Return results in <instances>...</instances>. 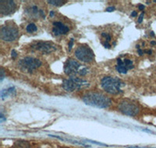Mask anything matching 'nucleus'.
Instances as JSON below:
<instances>
[{
  "mask_svg": "<svg viewBox=\"0 0 156 148\" xmlns=\"http://www.w3.org/2000/svg\"><path fill=\"white\" fill-rule=\"evenodd\" d=\"M89 83L86 80L80 79L76 76H71L67 79H64L62 83V87L66 91L73 92L74 90H80V89L86 87L88 86Z\"/></svg>",
  "mask_w": 156,
  "mask_h": 148,
  "instance_id": "obj_3",
  "label": "nucleus"
},
{
  "mask_svg": "<svg viewBox=\"0 0 156 148\" xmlns=\"http://www.w3.org/2000/svg\"><path fill=\"white\" fill-rule=\"evenodd\" d=\"M82 99L87 105L98 107V108H106L112 104L110 98L102 93H96V92H90L86 93Z\"/></svg>",
  "mask_w": 156,
  "mask_h": 148,
  "instance_id": "obj_1",
  "label": "nucleus"
},
{
  "mask_svg": "<svg viewBox=\"0 0 156 148\" xmlns=\"http://www.w3.org/2000/svg\"><path fill=\"white\" fill-rule=\"evenodd\" d=\"M138 8H139V9H140V10H144V5H139Z\"/></svg>",
  "mask_w": 156,
  "mask_h": 148,
  "instance_id": "obj_29",
  "label": "nucleus"
},
{
  "mask_svg": "<svg viewBox=\"0 0 156 148\" xmlns=\"http://www.w3.org/2000/svg\"><path fill=\"white\" fill-rule=\"evenodd\" d=\"M0 118H1V122H2L3 121H5V120H6V118H4V115L2 113H1V115H0Z\"/></svg>",
  "mask_w": 156,
  "mask_h": 148,
  "instance_id": "obj_25",
  "label": "nucleus"
},
{
  "mask_svg": "<svg viewBox=\"0 0 156 148\" xmlns=\"http://www.w3.org/2000/svg\"><path fill=\"white\" fill-rule=\"evenodd\" d=\"M0 74H1V77H0V79H1V81H2L4 79V77H5V72H4L3 68H1V70H0Z\"/></svg>",
  "mask_w": 156,
  "mask_h": 148,
  "instance_id": "obj_19",
  "label": "nucleus"
},
{
  "mask_svg": "<svg viewBox=\"0 0 156 148\" xmlns=\"http://www.w3.org/2000/svg\"><path fill=\"white\" fill-rule=\"evenodd\" d=\"M154 2H156V0H154Z\"/></svg>",
  "mask_w": 156,
  "mask_h": 148,
  "instance_id": "obj_34",
  "label": "nucleus"
},
{
  "mask_svg": "<svg viewBox=\"0 0 156 148\" xmlns=\"http://www.w3.org/2000/svg\"><path fill=\"white\" fill-rule=\"evenodd\" d=\"M41 62L39 59L32 57H26L19 62V65L22 69L32 72V71L41 66Z\"/></svg>",
  "mask_w": 156,
  "mask_h": 148,
  "instance_id": "obj_6",
  "label": "nucleus"
},
{
  "mask_svg": "<svg viewBox=\"0 0 156 148\" xmlns=\"http://www.w3.org/2000/svg\"><path fill=\"white\" fill-rule=\"evenodd\" d=\"M119 109L122 114L128 116H135L139 113V107L134 103L124 100L119 105Z\"/></svg>",
  "mask_w": 156,
  "mask_h": 148,
  "instance_id": "obj_7",
  "label": "nucleus"
},
{
  "mask_svg": "<svg viewBox=\"0 0 156 148\" xmlns=\"http://www.w3.org/2000/svg\"><path fill=\"white\" fill-rule=\"evenodd\" d=\"M32 48L44 54H49L57 49L56 45L50 41H38L33 44Z\"/></svg>",
  "mask_w": 156,
  "mask_h": 148,
  "instance_id": "obj_8",
  "label": "nucleus"
},
{
  "mask_svg": "<svg viewBox=\"0 0 156 148\" xmlns=\"http://www.w3.org/2000/svg\"><path fill=\"white\" fill-rule=\"evenodd\" d=\"M151 44H152V45H155L156 44V42L154 41H151Z\"/></svg>",
  "mask_w": 156,
  "mask_h": 148,
  "instance_id": "obj_32",
  "label": "nucleus"
},
{
  "mask_svg": "<svg viewBox=\"0 0 156 148\" xmlns=\"http://www.w3.org/2000/svg\"><path fill=\"white\" fill-rule=\"evenodd\" d=\"M26 30H27V31L28 32V33H34V32L37 31V28L34 23H30V24H28L27 26V27H26Z\"/></svg>",
  "mask_w": 156,
  "mask_h": 148,
  "instance_id": "obj_16",
  "label": "nucleus"
},
{
  "mask_svg": "<svg viewBox=\"0 0 156 148\" xmlns=\"http://www.w3.org/2000/svg\"><path fill=\"white\" fill-rule=\"evenodd\" d=\"M11 55H12V58L14 59V58H16V56H17V53H16V51H15V50H12V52H11Z\"/></svg>",
  "mask_w": 156,
  "mask_h": 148,
  "instance_id": "obj_21",
  "label": "nucleus"
},
{
  "mask_svg": "<svg viewBox=\"0 0 156 148\" xmlns=\"http://www.w3.org/2000/svg\"><path fill=\"white\" fill-rule=\"evenodd\" d=\"M16 9L14 1H0V13L2 15H9L12 13Z\"/></svg>",
  "mask_w": 156,
  "mask_h": 148,
  "instance_id": "obj_10",
  "label": "nucleus"
},
{
  "mask_svg": "<svg viewBox=\"0 0 156 148\" xmlns=\"http://www.w3.org/2000/svg\"><path fill=\"white\" fill-rule=\"evenodd\" d=\"M115 69L119 72L122 74H126L127 72V67L124 64V62H122L120 58L117 59V65L115 66Z\"/></svg>",
  "mask_w": 156,
  "mask_h": 148,
  "instance_id": "obj_13",
  "label": "nucleus"
},
{
  "mask_svg": "<svg viewBox=\"0 0 156 148\" xmlns=\"http://www.w3.org/2000/svg\"><path fill=\"white\" fill-rule=\"evenodd\" d=\"M54 14H55V12H54L53 11H51V12H49V16H51V17H53Z\"/></svg>",
  "mask_w": 156,
  "mask_h": 148,
  "instance_id": "obj_30",
  "label": "nucleus"
},
{
  "mask_svg": "<svg viewBox=\"0 0 156 148\" xmlns=\"http://www.w3.org/2000/svg\"><path fill=\"white\" fill-rule=\"evenodd\" d=\"M66 1H62V0H49L48 1V3H49L50 5H54V6H61V5H63L64 4L66 3Z\"/></svg>",
  "mask_w": 156,
  "mask_h": 148,
  "instance_id": "obj_15",
  "label": "nucleus"
},
{
  "mask_svg": "<svg viewBox=\"0 0 156 148\" xmlns=\"http://www.w3.org/2000/svg\"><path fill=\"white\" fill-rule=\"evenodd\" d=\"M144 52L147 53L148 55H151V53H152V51H151V50H147V51H144Z\"/></svg>",
  "mask_w": 156,
  "mask_h": 148,
  "instance_id": "obj_31",
  "label": "nucleus"
},
{
  "mask_svg": "<svg viewBox=\"0 0 156 148\" xmlns=\"http://www.w3.org/2000/svg\"><path fill=\"white\" fill-rule=\"evenodd\" d=\"M75 56L81 62H90L94 60V51L89 46L83 44L76 48L75 51Z\"/></svg>",
  "mask_w": 156,
  "mask_h": 148,
  "instance_id": "obj_4",
  "label": "nucleus"
},
{
  "mask_svg": "<svg viewBox=\"0 0 156 148\" xmlns=\"http://www.w3.org/2000/svg\"><path fill=\"white\" fill-rule=\"evenodd\" d=\"M122 83L119 79L111 76H106L101 79V86L102 88L108 93L111 94H117L122 92L121 86Z\"/></svg>",
  "mask_w": 156,
  "mask_h": 148,
  "instance_id": "obj_2",
  "label": "nucleus"
},
{
  "mask_svg": "<svg viewBox=\"0 0 156 148\" xmlns=\"http://www.w3.org/2000/svg\"><path fill=\"white\" fill-rule=\"evenodd\" d=\"M151 36L154 37V32H151Z\"/></svg>",
  "mask_w": 156,
  "mask_h": 148,
  "instance_id": "obj_33",
  "label": "nucleus"
},
{
  "mask_svg": "<svg viewBox=\"0 0 156 148\" xmlns=\"http://www.w3.org/2000/svg\"><path fill=\"white\" fill-rule=\"evenodd\" d=\"M16 94V89L15 86H10L9 88L2 90L1 91V98L2 100L5 99V97H9V96H13Z\"/></svg>",
  "mask_w": 156,
  "mask_h": 148,
  "instance_id": "obj_12",
  "label": "nucleus"
},
{
  "mask_svg": "<svg viewBox=\"0 0 156 148\" xmlns=\"http://www.w3.org/2000/svg\"><path fill=\"white\" fill-rule=\"evenodd\" d=\"M26 12L30 16H39L40 15V9H38V7L37 5H32L30 9L26 10Z\"/></svg>",
  "mask_w": 156,
  "mask_h": 148,
  "instance_id": "obj_14",
  "label": "nucleus"
},
{
  "mask_svg": "<svg viewBox=\"0 0 156 148\" xmlns=\"http://www.w3.org/2000/svg\"><path fill=\"white\" fill-rule=\"evenodd\" d=\"M69 29L68 26H65L61 22H54L53 23V29L52 32L55 36H58L60 34H65L67 32H69Z\"/></svg>",
  "mask_w": 156,
  "mask_h": 148,
  "instance_id": "obj_11",
  "label": "nucleus"
},
{
  "mask_svg": "<svg viewBox=\"0 0 156 148\" xmlns=\"http://www.w3.org/2000/svg\"><path fill=\"white\" fill-rule=\"evenodd\" d=\"M137 51H138V54L140 55H143V54H144V51H142V50L140 49V48H138V49H137Z\"/></svg>",
  "mask_w": 156,
  "mask_h": 148,
  "instance_id": "obj_28",
  "label": "nucleus"
},
{
  "mask_svg": "<svg viewBox=\"0 0 156 148\" xmlns=\"http://www.w3.org/2000/svg\"><path fill=\"white\" fill-rule=\"evenodd\" d=\"M40 16L42 18H45V15H44V12L42 9H40Z\"/></svg>",
  "mask_w": 156,
  "mask_h": 148,
  "instance_id": "obj_24",
  "label": "nucleus"
},
{
  "mask_svg": "<svg viewBox=\"0 0 156 148\" xmlns=\"http://www.w3.org/2000/svg\"><path fill=\"white\" fill-rule=\"evenodd\" d=\"M87 73V69L86 68H83V69H80L79 70V74H80V76H86Z\"/></svg>",
  "mask_w": 156,
  "mask_h": 148,
  "instance_id": "obj_18",
  "label": "nucleus"
},
{
  "mask_svg": "<svg viewBox=\"0 0 156 148\" xmlns=\"http://www.w3.org/2000/svg\"><path fill=\"white\" fill-rule=\"evenodd\" d=\"M73 41H74V39L71 38L70 41H69V51H70L71 49H72V48H73Z\"/></svg>",
  "mask_w": 156,
  "mask_h": 148,
  "instance_id": "obj_20",
  "label": "nucleus"
},
{
  "mask_svg": "<svg viewBox=\"0 0 156 148\" xmlns=\"http://www.w3.org/2000/svg\"><path fill=\"white\" fill-rule=\"evenodd\" d=\"M115 10V7H113V6H111V7H108L106 9H105V11L106 12H112V11Z\"/></svg>",
  "mask_w": 156,
  "mask_h": 148,
  "instance_id": "obj_23",
  "label": "nucleus"
},
{
  "mask_svg": "<svg viewBox=\"0 0 156 148\" xmlns=\"http://www.w3.org/2000/svg\"><path fill=\"white\" fill-rule=\"evenodd\" d=\"M143 19H144V12H142L141 14L140 15V16H139L138 20H137V21H138V23H142V20H143Z\"/></svg>",
  "mask_w": 156,
  "mask_h": 148,
  "instance_id": "obj_22",
  "label": "nucleus"
},
{
  "mask_svg": "<svg viewBox=\"0 0 156 148\" xmlns=\"http://www.w3.org/2000/svg\"><path fill=\"white\" fill-rule=\"evenodd\" d=\"M104 46H105V48H111V45H110L109 43H108V42H105V44H104Z\"/></svg>",
  "mask_w": 156,
  "mask_h": 148,
  "instance_id": "obj_26",
  "label": "nucleus"
},
{
  "mask_svg": "<svg viewBox=\"0 0 156 148\" xmlns=\"http://www.w3.org/2000/svg\"><path fill=\"white\" fill-rule=\"evenodd\" d=\"M137 16V12H136V11H133L131 13V16H133V17H135V16Z\"/></svg>",
  "mask_w": 156,
  "mask_h": 148,
  "instance_id": "obj_27",
  "label": "nucleus"
},
{
  "mask_svg": "<svg viewBox=\"0 0 156 148\" xmlns=\"http://www.w3.org/2000/svg\"><path fill=\"white\" fill-rule=\"evenodd\" d=\"M124 64L126 65V66L127 67V69H132L133 68V65H132V62L131 60H129V59H124Z\"/></svg>",
  "mask_w": 156,
  "mask_h": 148,
  "instance_id": "obj_17",
  "label": "nucleus"
},
{
  "mask_svg": "<svg viewBox=\"0 0 156 148\" xmlns=\"http://www.w3.org/2000/svg\"><path fill=\"white\" fill-rule=\"evenodd\" d=\"M80 65L76 60L69 58L64 64V72L66 75L71 76H75L76 73L79 72Z\"/></svg>",
  "mask_w": 156,
  "mask_h": 148,
  "instance_id": "obj_9",
  "label": "nucleus"
},
{
  "mask_svg": "<svg viewBox=\"0 0 156 148\" xmlns=\"http://www.w3.org/2000/svg\"><path fill=\"white\" fill-rule=\"evenodd\" d=\"M19 35L17 28L12 25H5L1 28L0 37L5 41H13L17 38Z\"/></svg>",
  "mask_w": 156,
  "mask_h": 148,
  "instance_id": "obj_5",
  "label": "nucleus"
}]
</instances>
